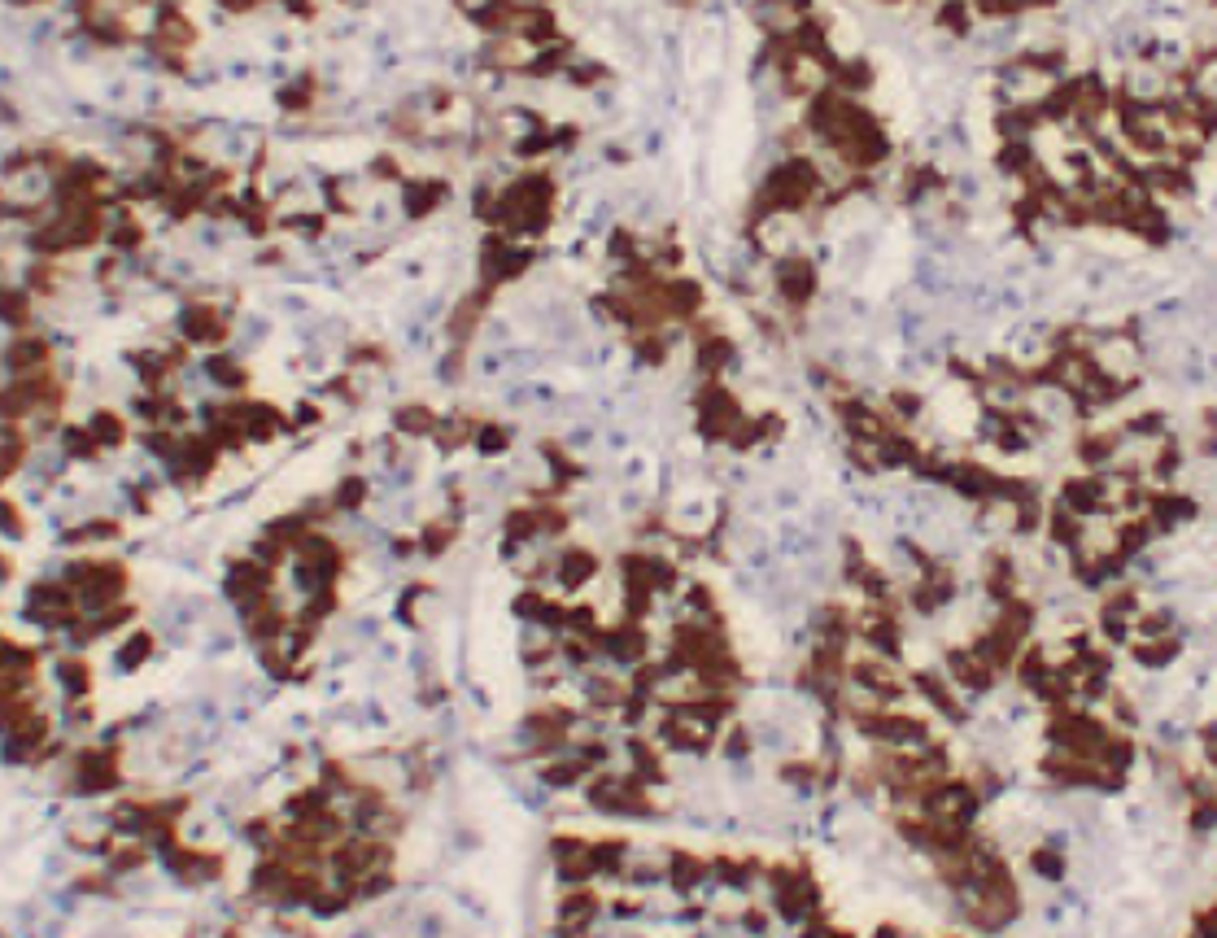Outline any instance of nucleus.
<instances>
[{
    "instance_id": "obj_1",
    "label": "nucleus",
    "mask_w": 1217,
    "mask_h": 938,
    "mask_svg": "<svg viewBox=\"0 0 1217 938\" xmlns=\"http://www.w3.org/2000/svg\"><path fill=\"white\" fill-rule=\"evenodd\" d=\"M594 572H598V559L589 550H572V555H563V563H554V576H559L563 589H581Z\"/></svg>"
},
{
    "instance_id": "obj_2",
    "label": "nucleus",
    "mask_w": 1217,
    "mask_h": 938,
    "mask_svg": "<svg viewBox=\"0 0 1217 938\" xmlns=\"http://www.w3.org/2000/svg\"><path fill=\"white\" fill-rule=\"evenodd\" d=\"M607 651L616 655V659H624V664H633V659H642V651H646V633L637 629V624H629V629H616L607 637Z\"/></svg>"
},
{
    "instance_id": "obj_3",
    "label": "nucleus",
    "mask_w": 1217,
    "mask_h": 938,
    "mask_svg": "<svg viewBox=\"0 0 1217 938\" xmlns=\"http://www.w3.org/2000/svg\"><path fill=\"white\" fill-rule=\"evenodd\" d=\"M62 685L70 694H83L92 685V677H88V664H79V659H62Z\"/></svg>"
},
{
    "instance_id": "obj_4",
    "label": "nucleus",
    "mask_w": 1217,
    "mask_h": 938,
    "mask_svg": "<svg viewBox=\"0 0 1217 938\" xmlns=\"http://www.w3.org/2000/svg\"><path fill=\"white\" fill-rule=\"evenodd\" d=\"M149 651H153V637H149V633H140V637H131V642L123 646V655H118V664H123V668H136V664H144V659H149Z\"/></svg>"
},
{
    "instance_id": "obj_5",
    "label": "nucleus",
    "mask_w": 1217,
    "mask_h": 938,
    "mask_svg": "<svg viewBox=\"0 0 1217 938\" xmlns=\"http://www.w3.org/2000/svg\"><path fill=\"white\" fill-rule=\"evenodd\" d=\"M594 908H598L594 895H572L568 904H563V917H568V921H589V917H594Z\"/></svg>"
}]
</instances>
